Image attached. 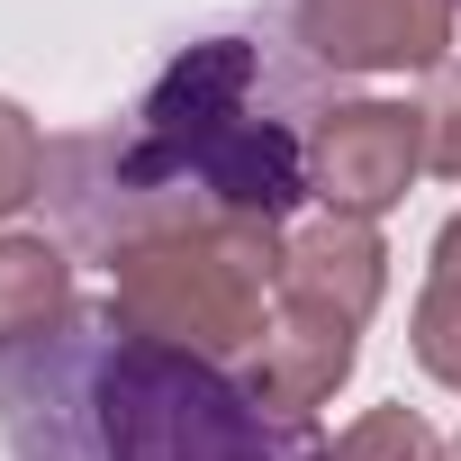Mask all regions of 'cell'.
I'll list each match as a JSON object with an SVG mask.
<instances>
[{
	"label": "cell",
	"mask_w": 461,
	"mask_h": 461,
	"mask_svg": "<svg viewBox=\"0 0 461 461\" xmlns=\"http://www.w3.org/2000/svg\"><path fill=\"white\" fill-rule=\"evenodd\" d=\"M254 82H263V55L245 37L190 46L154 82V100L136 109V136L118 154V190L127 199L199 190V217L281 226L308 190V154L281 118L254 109Z\"/></svg>",
	"instance_id": "1"
},
{
	"label": "cell",
	"mask_w": 461,
	"mask_h": 461,
	"mask_svg": "<svg viewBox=\"0 0 461 461\" xmlns=\"http://www.w3.org/2000/svg\"><path fill=\"white\" fill-rule=\"evenodd\" d=\"M272 272H281V226H245V217L127 226L109 245V335L236 362L272 335V299H281Z\"/></svg>",
	"instance_id": "2"
},
{
	"label": "cell",
	"mask_w": 461,
	"mask_h": 461,
	"mask_svg": "<svg viewBox=\"0 0 461 461\" xmlns=\"http://www.w3.org/2000/svg\"><path fill=\"white\" fill-rule=\"evenodd\" d=\"M91 416L109 461H272V416L217 362L136 335L100 362Z\"/></svg>",
	"instance_id": "3"
},
{
	"label": "cell",
	"mask_w": 461,
	"mask_h": 461,
	"mask_svg": "<svg viewBox=\"0 0 461 461\" xmlns=\"http://www.w3.org/2000/svg\"><path fill=\"white\" fill-rule=\"evenodd\" d=\"M425 172V118L407 100H335L308 136V190L344 217H380Z\"/></svg>",
	"instance_id": "4"
},
{
	"label": "cell",
	"mask_w": 461,
	"mask_h": 461,
	"mask_svg": "<svg viewBox=\"0 0 461 461\" xmlns=\"http://www.w3.org/2000/svg\"><path fill=\"white\" fill-rule=\"evenodd\" d=\"M290 317H335V326H371L380 290H389V245L371 217L317 208L299 226H281V272H272Z\"/></svg>",
	"instance_id": "5"
},
{
	"label": "cell",
	"mask_w": 461,
	"mask_h": 461,
	"mask_svg": "<svg viewBox=\"0 0 461 461\" xmlns=\"http://www.w3.org/2000/svg\"><path fill=\"white\" fill-rule=\"evenodd\" d=\"M299 46L335 73H434L452 64V0H299Z\"/></svg>",
	"instance_id": "6"
},
{
	"label": "cell",
	"mask_w": 461,
	"mask_h": 461,
	"mask_svg": "<svg viewBox=\"0 0 461 461\" xmlns=\"http://www.w3.org/2000/svg\"><path fill=\"white\" fill-rule=\"evenodd\" d=\"M362 362V326H335V317H290L245 353V398L272 416V425H308Z\"/></svg>",
	"instance_id": "7"
},
{
	"label": "cell",
	"mask_w": 461,
	"mask_h": 461,
	"mask_svg": "<svg viewBox=\"0 0 461 461\" xmlns=\"http://www.w3.org/2000/svg\"><path fill=\"white\" fill-rule=\"evenodd\" d=\"M73 317V263L46 236H0V344H37Z\"/></svg>",
	"instance_id": "8"
},
{
	"label": "cell",
	"mask_w": 461,
	"mask_h": 461,
	"mask_svg": "<svg viewBox=\"0 0 461 461\" xmlns=\"http://www.w3.org/2000/svg\"><path fill=\"white\" fill-rule=\"evenodd\" d=\"M326 461H443V443H434V425L416 407H362L326 443Z\"/></svg>",
	"instance_id": "9"
},
{
	"label": "cell",
	"mask_w": 461,
	"mask_h": 461,
	"mask_svg": "<svg viewBox=\"0 0 461 461\" xmlns=\"http://www.w3.org/2000/svg\"><path fill=\"white\" fill-rule=\"evenodd\" d=\"M46 199V136L19 100H0V217H19Z\"/></svg>",
	"instance_id": "10"
},
{
	"label": "cell",
	"mask_w": 461,
	"mask_h": 461,
	"mask_svg": "<svg viewBox=\"0 0 461 461\" xmlns=\"http://www.w3.org/2000/svg\"><path fill=\"white\" fill-rule=\"evenodd\" d=\"M407 344H416V362H425L443 389H461V281H425Z\"/></svg>",
	"instance_id": "11"
},
{
	"label": "cell",
	"mask_w": 461,
	"mask_h": 461,
	"mask_svg": "<svg viewBox=\"0 0 461 461\" xmlns=\"http://www.w3.org/2000/svg\"><path fill=\"white\" fill-rule=\"evenodd\" d=\"M416 118H425V172L461 181V64H434V82H425Z\"/></svg>",
	"instance_id": "12"
},
{
	"label": "cell",
	"mask_w": 461,
	"mask_h": 461,
	"mask_svg": "<svg viewBox=\"0 0 461 461\" xmlns=\"http://www.w3.org/2000/svg\"><path fill=\"white\" fill-rule=\"evenodd\" d=\"M434 281H461V217H443V236H434Z\"/></svg>",
	"instance_id": "13"
},
{
	"label": "cell",
	"mask_w": 461,
	"mask_h": 461,
	"mask_svg": "<svg viewBox=\"0 0 461 461\" xmlns=\"http://www.w3.org/2000/svg\"><path fill=\"white\" fill-rule=\"evenodd\" d=\"M452 461H461V443H452Z\"/></svg>",
	"instance_id": "14"
},
{
	"label": "cell",
	"mask_w": 461,
	"mask_h": 461,
	"mask_svg": "<svg viewBox=\"0 0 461 461\" xmlns=\"http://www.w3.org/2000/svg\"><path fill=\"white\" fill-rule=\"evenodd\" d=\"M452 10H461V0H452Z\"/></svg>",
	"instance_id": "15"
}]
</instances>
